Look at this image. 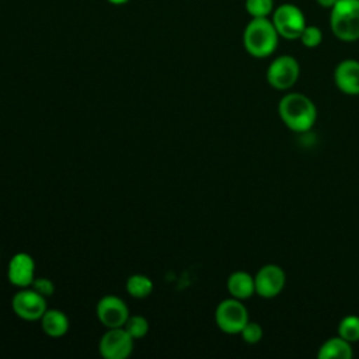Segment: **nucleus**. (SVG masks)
<instances>
[{
  "instance_id": "obj_1",
  "label": "nucleus",
  "mask_w": 359,
  "mask_h": 359,
  "mask_svg": "<svg viewBox=\"0 0 359 359\" xmlns=\"http://www.w3.org/2000/svg\"><path fill=\"white\" fill-rule=\"evenodd\" d=\"M278 114L285 126L296 133L310 130L317 119L314 102L302 93H287L278 105Z\"/></svg>"
},
{
  "instance_id": "obj_2",
  "label": "nucleus",
  "mask_w": 359,
  "mask_h": 359,
  "mask_svg": "<svg viewBox=\"0 0 359 359\" xmlns=\"http://www.w3.org/2000/svg\"><path fill=\"white\" fill-rule=\"evenodd\" d=\"M279 41V34L268 17L252 18L244 29L243 45L247 53L254 57L262 59L271 56Z\"/></svg>"
},
{
  "instance_id": "obj_3",
  "label": "nucleus",
  "mask_w": 359,
  "mask_h": 359,
  "mask_svg": "<svg viewBox=\"0 0 359 359\" xmlns=\"http://www.w3.org/2000/svg\"><path fill=\"white\" fill-rule=\"evenodd\" d=\"M332 34L344 42L359 39V0H338L330 15Z\"/></svg>"
},
{
  "instance_id": "obj_4",
  "label": "nucleus",
  "mask_w": 359,
  "mask_h": 359,
  "mask_svg": "<svg viewBox=\"0 0 359 359\" xmlns=\"http://www.w3.org/2000/svg\"><path fill=\"white\" fill-rule=\"evenodd\" d=\"M248 320V310L243 300L234 297L222 300L215 310L216 325L226 334H240Z\"/></svg>"
},
{
  "instance_id": "obj_5",
  "label": "nucleus",
  "mask_w": 359,
  "mask_h": 359,
  "mask_svg": "<svg viewBox=\"0 0 359 359\" xmlns=\"http://www.w3.org/2000/svg\"><path fill=\"white\" fill-rule=\"evenodd\" d=\"M272 22L279 34L285 39H299L306 28V18L303 11L290 3L280 4L272 15Z\"/></svg>"
},
{
  "instance_id": "obj_6",
  "label": "nucleus",
  "mask_w": 359,
  "mask_h": 359,
  "mask_svg": "<svg viewBox=\"0 0 359 359\" xmlns=\"http://www.w3.org/2000/svg\"><path fill=\"white\" fill-rule=\"evenodd\" d=\"M299 74V62L290 55H280L271 62L266 70V81L272 88L285 91L296 84Z\"/></svg>"
},
{
  "instance_id": "obj_7",
  "label": "nucleus",
  "mask_w": 359,
  "mask_h": 359,
  "mask_svg": "<svg viewBox=\"0 0 359 359\" xmlns=\"http://www.w3.org/2000/svg\"><path fill=\"white\" fill-rule=\"evenodd\" d=\"M11 309L17 317L25 321H36L46 311V297L32 287L20 289L11 299Z\"/></svg>"
},
{
  "instance_id": "obj_8",
  "label": "nucleus",
  "mask_w": 359,
  "mask_h": 359,
  "mask_svg": "<svg viewBox=\"0 0 359 359\" xmlns=\"http://www.w3.org/2000/svg\"><path fill=\"white\" fill-rule=\"evenodd\" d=\"M135 339L123 327L107 328L100 339V353L105 359H125L133 351Z\"/></svg>"
},
{
  "instance_id": "obj_9",
  "label": "nucleus",
  "mask_w": 359,
  "mask_h": 359,
  "mask_svg": "<svg viewBox=\"0 0 359 359\" xmlns=\"http://www.w3.org/2000/svg\"><path fill=\"white\" fill-rule=\"evenodd\" d=\"M255 293L264 299L276 297L285 287L286 273L276 264H266L254 276Z\"/></svg>"
},
{
  "instance_id": "obj_10",
  "label": "nucleus",
  "mask_w": 359,
  "mask_h": 359,
  "mask_svg": "<svg viewBox=\"0 0 359 359\" xmlns=\"http://www.w3.org/2000/svg\"><path fill=\"white\" fill-rule=\"evenodd\" d=\"M95 314L98 321L105 328L123 327L128 317L130 316L126 303L115 294H107L101 297L97 303Z\"/></svg>"
},
{
  "instance_id": "obj_11",
  "label": "nucleus",
  "mask_w": 359,
  "mask_h": 359,
  "mask_svg": "<svg viewBox=\"0 0 359 359\" xmlns=\"http://www.w3.org/2000/svg\"><path fill=\"white\" fill-rule=\"evenodd\" d=\"M7 278L15 287H29L35 279V261L28 252L14 254L7 266Z\"/></svg>"
},
{
  "instance_id": "obj_12",
  "label": "nucleus",
  "mask_w": 359,
  "mask_h": 359,
  "mask_svg": "<svg viewBox=\"0 0 359 359\" xmlns=\"http://www.w3.org/2000/svg\"><path fill=\"white\" fill-rule=\"evenodd\" d=\"M337 88L346 95H359V60H341L334 70Z\"/></svg>"
},
{
  "instance_id": "obj_13",
  "label": "nucleus",
  "mask_w": 359,
  "mask_h": 359,
  "mask_svg": "<svg viewBox=\"0 0 359 359\" xmlns=\"http://www.w3.org/2000/svg\"><path fill=\"white\" fill-rule=\"evenodd\" d=\"M230 297L245 300L250 299L255 293V282L254 276L245 271H234L230 273L226 282Z\"/></svg>"
},
{
  "instance_id": "obj_14",
  "label": "nucleus",
  "mask_w": 359,
  "mask_h": 359,
  "mask_svg": "<svg viewBox=\"0 0 359 359\" xmlns=\"http://www.w3.org/2000/svg\"><path fill=\"white\" fill-rule=\"evenodd\" d=\"M39 321L42 331L50 338L65 337L69 331V318L62 310L46 309Z\"/></svg>"
},
{
  "instance_id": "obj_15",
  "label": "nucleus",
  "mask_w": 359,
  "mask_h": 359,
  "mask_svg": "<svg viewBox=\"0 0 359 359\" xmlns=\"http://www.w3.org/2000/svg\"><path fill=\"white\" fill-rule=\"evenodd\" d=\"M317 356L320 359H351L353 356L352 344L339 335L328 338L318 348Z\"/></svg>"
},
{
  "instance_id": "obj_16",
  "label": "nucleus",
  "mask_w": 359,
  "mask_h": 359,
  "mask_svg": "<svg viewBox=\"0 0 359 359\" xmlns=\"http://www.w3.org/2000/svg\"><path fill=\"white\" fill-rule=\"evenodd\" d=\"M126 292L135 299H144L153 292V282L149 276L142 273L130 275L125 282Z\"/></svg>"
},
{
  "instance_id": "obj_17",
  "label": "nucleus",
  "mask_w": 359,
  "mask_h": 359,
  "mask_svg": "<svg viewBox=\"0 0 359 359\" xmlns=\"http://www.w3.org/2000/svg\"><path fill=\"white\" fill-rule=\"evenodd\" d=\"M338 335L351 344L359 341V316L348 314L338 324Z\"/></svg>"
},
{
  "instance_id": "obj_18",
  "label": "nucleus",
  "mask_w": 359,
  "mask_h": 359,
  "mask_svg": "<svg viewBox=\"0 0 359 359\" xmlns=\"http://www.w3.org/2000/svg\"><path fill=\"white\" fill-rule=\"evenodd\" d=\"M123 328L135 341L142 339L149 332V321L142 314H133L128 317L126 323L123 324Z\"/></svg>"
},
{
  "instance_id": "obj_19",
  "label": "nucleus",
  "mask_w": 359,
  "mask_h": 359,
  "mask_svg": "<svg viewBox=\"0 0 359 359\" xmlns=\"http://www.w3.org/2000/svg\"><path fill=\"white\" fill-rule=\"evenodd\" d=\"M245 10L252 18L268 17L273 10V0H245Z\"/></svg>"
},
{
  "instance_id": "obj_20",
  "label": "nucleus",
  "mask_w": 359,
  "mask_h": 359,
  "mask_svg": "<svg viewBox=\"0 0 359 359\" xmlns=\"http://www.w3.org/2000/svg\"><path fill=\"white\" fill-rule=\"evenodd\" d=\"M240 335H241L244 342L252 345V344H257V342H259L262 339L264 331H262V327L258 323L248 320V323L240 331Z\"/></svg>"
},
{
  "instance_id": "obj_21",
  "label": "nucleus",
  "mask_w": 359,
  "mask_h": 359,
  "mask_svg": "<svg viewBox=\"0 0 359 359\" xmlns=\"http://www.w3.org/2000/svg\"><path fill=\"white\" fill-rule=\"evenodd\" d=\"M299 39L306 48H317L323 41V32L316 25H306Z\"/></svg>"
},
{
  "instance_id": "obj_22",
  "label": "nucleus",
  "mask_w": 359,
  "mask_h": 359,
  "mask_svg": "<svg viewBox=\"0 0 359 359\" xmlns=\"http://www.w3.org/2000/svg\"><path fill=\"white\" fill-rule=\"evenodd\" d=\"M29 287H32L34 290H36L38 293H41L45 297L53 294V292H55V286H53L52 280L48 278H35Z\"/></svg>"
},
{
  "instance_id": "obj_23",
  "label": "nucleus",
  "mask_w": 359,
  "mask_h": 359,
  "mask_svg": "<svg viewBox=\"0 0 359 359\" xmlns=\"http://www.w3.org/2000/svg\"><path fill=\"white\" fill-rule=\"evenodd\" d=\"M323 8H332V6L338 1V0H316Z\"/></svg>"
},
{
  "instance_id": "obj_24",
  "label": "nucleus",
  "mask_w": 359,
  "mask_h": 359,
  "mask_svg": "<svg viewBox=\"0 0 359 359\" xmlns=\"http://www.w3.org/2000/svg\"><path fill=\"white\" fill-rule=\"evenodd\" d=\"M109 3H112V4H123V3H126L128 0H108Z\"/></svg>"
}]
</instances>
